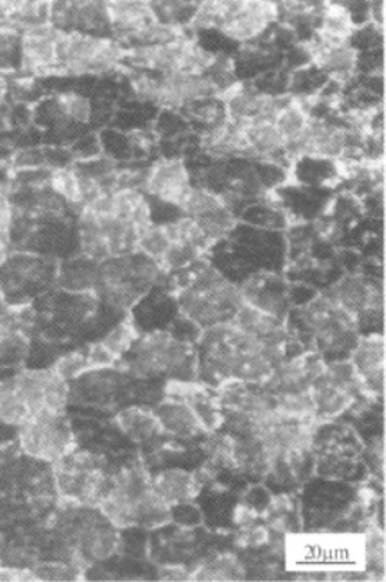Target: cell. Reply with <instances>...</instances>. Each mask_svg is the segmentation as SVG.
I'll list each match as a JSON object with an SVG mask.
<instances>
[{"mask_svg":"<svg viewBox=\"0 0 386 582\" xmlns=\"http://www.w3.org/2000/svg\"><path fill=\"white\" fill-rule=\"evenodd\" d=\"M184 404H166L158 411L157 419L161 429L170 430L174 433H190L199 424V417L196 413L184 409Z\"/></svg>","mask_w":386,"mask_h":582,"instance_id":"cell-12","label":"cell"},{"mask_svg":"<svg viewBox=\"0 0 386 582\" xmlns=\"http://www.w3.org/2000/svg\"><path fill=\"white\" fill-rule=\"evenodd\" d=\"M5 547H6L5 539H3L2 535H0V560H2V554L3 551H5Z\"/></svg>","mask_w":386,"mask_h":582,"instance_id":"cell-16","label":"cell"},{"mask_svg":"<svg viewBox=\"0 0 386 582\" xmlns=\"http://www.w3.org/2000/svg\"><path fill=\"white\" fill-rule=\"evenodd\" d=\"M61 31L51 23L25 29L19 34L22 74L31 77H49L62 74L58 58Z\"/></svg>","mask_w":386,"mask_h":582,"instance_id":"cell-5","label":"cell"},{"mask_svg":"<svg viewBox=\"0 0 386 582\" xmlns=\"http://www.w3.org/2000/svg\"><path fill=\"white\" fill-rule=\"evenodd\" d=\"M110 26L121 39H130L157 23L147 2H105Z\"/></svg>","mask_w":386,"mask_h":582,"instance_id":"cell-7","label":"cell"},{"mask_svg":"<svg viewBox=\"0 0 386 582\" xmlns=\"http://www.w3.org/2000/svg\"><path fill=\"white\" fill-rule=\"evenodd\" d=\"M138 340L137 332L134 330V325L130 322H124V324L118 325L115 330H112L110 334L105 337L102 344L107 347L115 358H120L122 354L127 353L128 350L133 348L135 341Z\"/></svg>","mask_w":386,"mask_h":582,"instance_id":"cell-13","label":"cell"},{"mask_svg":"<svg viewBox=\"0 0 386 582\" xmlns=\"http://www.w3.org/2000/svg\"><path fill=\"white\" fill-rule=\"evenodd\" d=\"M56 373L64 377L65 380L71 381L75 378L84 376L89 371V364L87 353L81 351H74V353L65 354L64 357L59 358L54 366Z\"/></svg>","mask_w":386,"mask_h":582,"instance_id":"cell-14","label":"cell"},{"mask_svg":"<svg viewBox=\"0 0 386 582\" xmlns=\"http://www.w3.org/2000/svg\"><path fill=\"white\" fill-rule=\"evenodd\" d=\"M13 386L31 417L41 414H64L68 406L71 388L54 367L48 370H23L12 377Z\"/></svg>","mask_w":386,"mask_h":582,"instance_id":"cell-4","label":"cell"},{"mask_svg":"<svg viewBox=\"0 0 386 582\" xmlns=\"http://www.w3.org/2000/svg\"><path fill=\"white\" fill-rule=\"evenodd\" d=\"M29 419H31V413L13 386L12 378L0 381V423L21 427Z\"/></svg>","mask_w":386,"mask_h":582,"instance_id":"cell-9","label":"cell"},{"mask_svg":"<svg viewBox=\"0 0 386 582\" xmlns=\"http://www.w3.org/2000/svg\"><path fill=\"white\" fill-rule=\"evenodd\" d=\"M117 420L121 429L135 440L150 439L155 430L161 429L157 416L141 409L124 410Z\"/></svg>","mask_w":386,"mask_h":582,"instance_id":"cell-11","label":"cell"},{"mask_svg":"<svg viewBox=\"0 0 386 582\" xmlns=\"http://www.w3.org/2000/svg\"><path fill=\"white\" fill-rule=\"evenodd\" d=\"M56 284L71 294H88L97 291L98 265L92 259L72 261L56 272Z\"/></svg>","mask_w":386,"mask_h":582,"instance_id":"cell-8","label":"cell"},{"mask_svg":"<svg viewBox=\"0 0 386 582\" xmlns=\"http://www.w3.org/2000/svg\"><path fill=\"white\" fill-rule=\"evenodd\" d=\"M36 581H74V568L64 562H42L32 567Z\"/></svg>","mask_w":386,"mask_h":582,"instance_id":"cell-15","label":"cell"},{"mask_svg":"<svg viewBox=\"0 0 386 582\" xmlns=\"http://www.w3.org/2000/svg\"><path fill=\"white\" fill-rule=\"evenodd\" d=\"M49 187L56 194H58L61 199L65 200V203L69 206V209H77L78 213L82 207L81 200V189H79V179L77 170L75 167H56V169H51V176H49Z\"/></svg>","mask_w":386,"mask_h":582,"instance_id":"cell-10","label":"cell"},{"mask_svg":"<svg viewBox=\"0 0 386 582\" xmlns=\"http://www.w3.org/2000/svg\"><path fill=\"white\" fill-rule=\"evenodd\" d=\"M144 189L158 200L180 206L184 196L191 189L190 177L183 161H158L148 170Z\"/></svg>","mask_w":386,"mask_h":582,"instance_id":"cell-6","label":"cell"},{"mask_svg":"<svg viewBox=\"0 0 386 582\" xmlns=\"http://www.w3.org/2000/svg\"><path fill=\"white\" fill-rule=\"evenodd\" d=\"M18 442L26 456L51 465L75 449L74 434L64 414L31 417L18 427Z\"/></svg>","mask_w":386,"mask_h":582,"instance_id":"cell-3","label":"cell"},{"mask_svg":"<svg viewBox=\"0 0 386 582\" xmlns=\"http://www.w3.org/2000/svg\"><path fill=\"white\" fill-rule=\"evenodd\" d=\"M55 266L49 258L32 252H15L0 268V291L8 307H26L49 282L56 281Z\"/></svg>","mask_w":386,"mask_h":582,"instance_id":"cell-2","label":"cell"},{"mask_svg":"<svg viewBox=\"0 0 386 582\" xmlns=\"http://www.w3.org/2000/svg\"><path fill=\"white\" fill-rule=\"evenodd\" d=\"M290 570L361 571L366 567V537L353 534H299L286 541Z\"/></svg>","mask_w":386,"mask_h":582,"instance_id":"cell-1","label":"cell"}]
</instances>
